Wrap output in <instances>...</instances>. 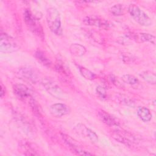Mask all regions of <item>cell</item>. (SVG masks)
Segmentation results:
<instances>
[{"instance_id": "cell-4", "label": "cell", "mask_w": 156, "mask_h": 156, "mask_svg": "<svg viewBox=\"0 0 156 156\" xmlns=\"http://www.w3.org/2000/svg\"><path fill=\"white\" fill-rule=\"evenodd\" d=\"M20 46L13 38L5 33L1 34L0 51L2 52H12L18 50Z\"/></svg>"}, {"instance_id": "cell-18", "label": "cell", "mask_w": 156, "mask_h": 156, "mask_svg": "<svg viewBox=\"0 0 156 156\" xmlns=\"http://www.w3.org/2000/svg\"><path fill=\"white\" fill-rule=\"evenodd\" d=\"M35 57L42 65L47 67L51 66L52 63L51 60L44 54L43 52L40 51H37L35 52Z\"/></svg>"}, {"instance_id": "cell-20", "label": "cell", "mask_w": 156, "mask_h": 156, "mask_svg": "<svg viewBox=\"0 0 156 156\" xmlns=\"http://www.w3.org/2000/svg\"><path fill=\"white\" fill-rule=\"evenodd\" d=\"M122 80L127 84L134 85L138 83V79L134 76L131 74H124L121 77Z\"/></svg>"}, {"instance_id": "cell-11", "label": "cell", "mask_w": 156, "mask_h": 156, "mask_svg": "<svg viewBox=\"0 0 156 156\" xmlns=\"http://www.w3.org/2000/svg\"><path fill=\"white\" fill-rule=\"evenodd\" d=\"M49 111L51 114L56 118H60L68 114L69 110L67 105L61 103L52 104L50 108Z\"/></svg>"}, {"instance_id": "cell-7", "label": "cell", "mask_w": 156, "mask_h": 156, "mask_svg": "<svg viewBox=\"0 0 156 156\" xmlns=\"http://www.w3.org/2000/svg\"><path fill=\"white\" fill-rule=\"evenodd\" d=\"M74 130L77 133L83 136L84 137H87L93 143H96L98 141V137L96 133L91 129L87 128L82 124H78L75 127Z\"/></svg>"}, {"instance_id": "cell-13", "label": "cell", "mask_w": 156, "mask_h": 156, "mask_svg": "<svg viewBox=\"0 0 156 156\" xmlns=\"http://www.w3.org/2000/svg\"><path fill=\"white\" fill-rule=\"evenodd\" d=\"M133 38L134 40L138 42V43H142V42H150L152 44H155V38L153 35H151L150 34H146V33H140V34H136L133 35Z\"/></svg>"}, {"instance_id": "cell-12", "label": "cell", "mask_w": 156, "mask_h": 156, "mask_svg": "<svg viewBox=\"0 0 156 156\" xmlns=\"http://www.w3.org/2000/svg\"><path fill=\"white\" fill-rule=\"evenodd\" d=\"M98 116L99 119L105 124L110 126H118L119 125V123L118 121L113 117L112 115H110L107 112H105L104 110H100L98 112Z\"/></svg>"}, {"instance_id": "cell-21", "label": "cell", "mask_w": 156, "mask_h": 156, "mask_svg": "<svg viewBox=\"0 0 156 156\" xmlns=\"http://www.w3.org/2000/svg\"><path fill=\"white\" fill-rule=\"evenodd\" d=\"M28 101H29V104L30 105V107L34 114L39 118V116H41V113H40V108L38 107V104L32 97H30Z\"/></svg>"}, {"instance_id": "cell-9", "label": "cell", "mask_w": 156, "mask_h": 156, "mask_svg": "<svg viewBox=\"0 0 156 156\" xmlns=\"http://www.w3.org/2000/svg\"><path fill=\"white\" fill-rule=\"evenodd\" d=\"M18 74L20 77L23 78L29 82L35 83L37 80V74L32 68L29 66H23L19 68Z\"/></svg>"}, {"instance_id": "cell-27", "label": "cell", "mask_w": 156, "mask_h": 156, "mask_svg": "<svg viewBox=\"0 0 156 156\" xmlns=\"http://www.w3.org/2000/svg\"><path fill=\"white\" fill-rule=\"evenodd\" d=\"M0 94H1V97L2 98L4 96V95L5 94V89H4V87L2 85V84L1 85V93H0Z\"/></svg>"}, {"instance_id": "cell-5", "label": "cell", "mask_w": 156, "mask_h": 156, "mask_svg": "<svg viewBox=\"0 0 156 156\" xmlns=\"http://www.w3.org/2000/svg\"><path fill=\"white\" fill-rule=\"evenodd\" d=\"M61 136H62V139L63 140V141H65V143L66 144V145L70 149V150L73 152L75 153L76 154L79 155H93V154L83 150L80 147L79 144L78 143H77V141L74 138L71 137L69 135L62 133Z\"/></svg>"}, {"instance_id": "cell-25", "label": "cell", "mask_w": 156, "mask_h": 156, "mask_svg": "<svg viewBox=\"0 0 156 156\" xmlns=\"http://www.w3.org/2000/svg\"><path fill=\"white\" fill-rule=\"evenodd\" d=\"M96 91L97 94L99 95V96H100L101 98H106V96H107L106 90L102 86H101V85L98 86L96 88Z\"/></svg>"}, {"instance_id": "cell-22", "label": "cell", "mask_w": 156, "mask_h": 156, "mask_svg": "<svg viewBox=\"0 0 156 156\" xmlns=\"http://www.w3.org/2000/svg\"><path fill=\"white\" fill-rule=\"evenodd\" d=\"M79 69L82 76H83L85 79L88 80H93L95 79L96 74L90 70L87 69L86 68H84L83 66H79Z\"/></svg>"}, {"instance_id": "cell-3", "label": "cell", "mask_w": 156, "mask_h": 156, "mask_svg": "<svg viewBox=\"0 0 156 156\" xmlns=\"http://www.w3.org/2000/svg\"><path fill=\"white\" fill-rule=\"evenodd\" d=\"M128 11L132 18L139 24L143 26H149L152 24L151 19L136 5L130 4Z\"/></svg>"}, {"instance_id": "cell-16", "label": "cell", "mask_w": 156, "mask_h": 156, "mask_svg": "<svg viewBox=\"0 0 156 156\" xmlns=\"http://www.w3.org/2000/svg\"><path fill=\"white\" fill-rule=\"evenodd\" d=\"M21 152L26 155H38L39 154L32 147V146L27 142L23 141L20 145Z\"/></svg>"}, {"instance_id": "cell-10", "label": "cell", "mask_w": 156, "mask_h": 156, "mask_svg": "<svg viewBox=\"0 0 156 156\" xmlns=\"http://www.w3.org/2000/svg\"><path fill=\"white\" fill-rule=\"evenodd\" d=\"M83 23L86 25L96 26L101 28H108L109 26V23L108 21L94 15L86 16L83 19Z\"/></svg>"}, {"instance_id": "cell-17", "label": "cell", "mask_w": 156, "mask_h": 156, "mask_svg": "<svg viewBox=\"0 0 156 156\" xmlns=\"http://www.w3.org/2000/svg\"><path fill=\"white\" fill-rule=\"evenodd\" d=\"M140 76L142 79L149 83L154 85L156 82V76L153 72L149 71H145L140 74Z\"/></svg>"}, {"instance_id": "cell-26", "label": "cell", "mask_w": 156, "mask_h": 156, "mask_svg": "<svg viewBox=\"0 0 156 156\" xmlns=\"http://www.w3.org/2000/svg\"><path fill=\"white\" fill-rule=\"evenodd\" d=\"M89 34H90V36H91V37L93 38V39L94 40H95L96 41H97L99 43H102V37L98 34H97L96 32H94V31L92 32L91 31Z\"/></svg>"}, {"instance_id": "cell-14", "label": "cell", "mask_w": 156, "mask_h": 156, "mask_svg": "<svg viewBox=\"0 0 156 156\" xmlns=\"http://www.w3.org/2000/svg\"><path fill=\"white\" fill-rule=\"evenodd\" d=\"M137 115L144 122H149L152 118V114L150 110L144 107H140L138 108Z\"/></svg>"}, {"instance_id": "cell-15", "label": "cell", "mask_w": 156, "mask_h": 156, "mask_svg": "<svg viewBox=\"0 0 156 156\" xmlns=\"http://www.w3.org/2000/svg\"><path fill=\"white\" fill-rule=\"evenodd\" d=\"M69 51L74 56L81 57L86 52V48L80 44L73 43L69 47Z\"/></svg>"}, {"instance_id": "cell-23", "label": "cell", "mask_w": 156, "mask_h": 156, "mask_svg": "<svg viewBox=\"0 0 156 156\" xmlns=\"http://www.w3.org/2000/svg\"><path fill=\"white\" fill-rule=\"evenodd\" d=\"M110 12L115 16H119L124 14V9L122 4H116L110 8Z\"/></svg>"}, {"instance_id": "cell-24", "label": "cell", "mask_w": 156, "mask_h": 156, "mask_svg": "<svg viewBox=\"0 0 156 156\" xmlns=\"http://www.w3.org/2000/svg\"><path fill=\"white\" fill-rule=\"evenodd\" d=\"M63 63H64L60 60H57L55 62V69L60 74L66 75L67 74L66 68Z\"/></svg>"}, {"instance_id": "cell-19", "label": "cell", "mask_w": 156, "mask_h": 156, "mask_svg": "<svg viewBox=\"0 0 156 156\" xmlns=\"http://www.w3.org/2000/svg\"><path fill=\"white\" fill-rule=\"evenodd\" d=\"M16 117L17 118V121L19 123V124L21 126V127L23 129V130L24 131H26V132H31V127H30V123L29 122V121L24 118L23 116L18 114Z\"/></svg>"}, {"instance_id": "cell-1", "label": "cell", "mask_w": 156, "mask_h": 156, "mask_svg": "<svg viewBox=\"0 0 156 156\" xmlns=\"http://www.w3.org/2000/svg\"><path fill=\"white\" fill-rule=\"evenodd\" d=\"M24 20L29 29L35 35L41 39L44 38V32L43 27L38 18L33 15L29 9H26L24 12Z\"/></svg>"}, {"instance_id": "cell-2", "label": "cell", "mask_w": 156, "mask_h": 156, "mask_svg": "<svg viewBox=\"0 0 156 156\" xmlns=\"http://www.w3.org/2000/svg\"><path fill=\"white\" fill-rule=\"evenodd\" d=\"M46 21L50 30L56 35H60L62 33L61 26V19L58 10L51 7L46 12Z\"/></svg>"}, {"instance_id": "cell-8", "label": "cell", "mask_w": 156, "mask_h": 156, "mask_svg": "<svg viewBox=\"0 0 156 156\" xmlns=\"http://www.w3.org/2000/svg\"><path fill=\"white\" fill-rule=\"evenodd\" d=\"M13 90L15 95L20 100H29L31 96L29 89L24 84L17 83L13 85Z\"/></svg>"}, {"instance_id": "cell-6", "label": "cell", "mask_w": 156, "mask_h": 156, "mask_svg": "<svg viewBox=\"0 0 156 156\" xmlns=\"http://www.w3.org/2000/svg\"><path fill=\"white\" fill-rule=\"evenodd\" d=\"M42 84L45 90L53 97L57 99H63L65 96L63 90L52 80L44 79L42 80Z\"/></svg>"}]
</instances>
